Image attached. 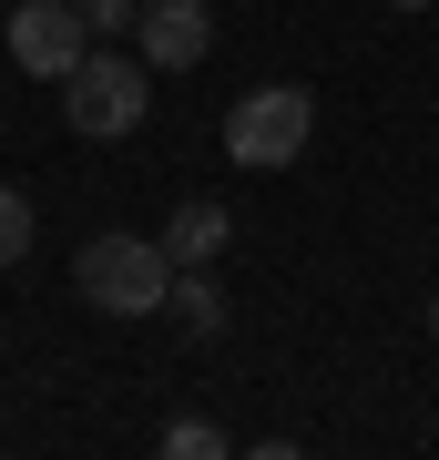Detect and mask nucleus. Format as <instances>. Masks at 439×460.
I'll return each mask as SVG.
<instances>
[{"instance_id": "f03ea898", "label": "nucleus", "mask_w": 439, "mask_h": 460, "mask_svg": "<svg viewBox=\"0 0 439 460\" xmlns=\"http://www.w3.org/2000/svg\"><path fill=\"white\" fill-rule=\"evenodd\" d=\"M72 287H82V307H102V317H154L163 307V287H174V256H163V235H92V246L72 256Z\"/></svg>"}, {"instance_id": "20e7f679", "label": "nucleus", "mask_w": 439, "mask_h": 460, "mask_svg": "<svg viewBox=\"0 0 439 460\" xmlns=\"http://www.w3.org/2000/svg\"><path fill=\"white\" fill-rule=\"evenodd\" d=\"M92 41H102V31L82 21V0H21V11H11V62L31 72V83H51V93L82 72Z\"/></svg>"}, {"instance_id": "0eeeda50", "label": "nucleus", "mask_w": 439, "mask_h": 460, "mask_svg": "<svg viewBox=\"0 0 439 460\" xmlns=\"http://www.w3.org/2000/svg\"><path fill=\"white\" fill-rule=\"evenodd\" d=\"M163 307H174V328H184V338H225V287H215V266H174Z\"/></svg>"}, {"instance_id": "f8f14e48", "label": "nucleus", "mask_w": 439, "mask_h": 460, "mask_svg": "<svg viewBox=\"0 0 439 460\" xmlns=\"http://www.w3.org/2000/svg\"><path fill=\"white\" fill-rule=\"evenodd\" d=\"M429 338H439V296H429Z\"/></svg>"}, {"instance_id": "7ed1b4c3", "label": "nucleus", "mask_w": 439, "mask_h": 460, "mask_svg": "<svg viewBox=\"0 0 439 460\" xmlns=\"http://www.w3.org/2000/svg\"><path fill=\"white\" fill-rule=\"evenodd\" d=\"M307 133H317V93L307 83H256L225 113V154L245 174H286L296 154H307Z\"/></svg>"}, {"instance_id": "6e6552de", "label": "nucleus", "mask_w": 439, "mask_h": 460, "mask_svg": "<svg viewBox=\"0 0 439 460\" xmlns=\"http://www.w3.org/2000/svg\"><path fill=\"white\" fill-rule=\"evenodd\" d=\"M163 450H174V460H225L235 440H225L215 420H163Z\"/></svg>"}, {"instance_id": "f257e3e1", "label": "nucleus", "mask_w": 439, "mask_h": 460, "mask_svg": "<svg viewBox=\"0 0 439 460\" xmlns=\"http://www.w3.org/2000/svg\"><path fill=\"white\" fill-rule=\"evenodd\" d=\"M154 113V62L144 51H82V72L62 83V123L82 133V144H123V133H144Z\"/></svg>"}, {"instance_id": "423d86ee", "label": "nucleus", "mask_w": 439, "mask_h": 460, "mask_svg": "<svg viewBox=\"0 0 439 460\" xmlns=\"http://www.w3.org/2000/svg\"><path fill=\"white\" fill-rule=\"evenodd\" d=\"M225 246H235V215L215 195H184L174 215H163V256H174V266H215Z\"/></svg>"}, {"instance_id": "9b49d317", "label": "nucleus", "mask_w": 439, "mask_h": 460, "mask_svg": "<svg viewBox=\"0 0 439 460\" xmlns=\"http://www.w3.org/2000/svg\"><path fill=\"white\" fill-rule=\"evenodd\" d=\"M389 11H429V0H389Z\"/></svg>"}, {"instance_id": "9d476101", "label": "nucleus", "mask_w": 439, "mask_h": 460, "mask_svg": "<svg viewBox=\"0 0 439 460\" xmlns=\"http://www.w3.org/2000/svg\"><path fill=\"white\" fill-rule=\"evenodd\" d=\"M133 11H144V0H82V21H92V31H133Z\"/></svg>"}, {"instance_id": "39448f33", "label": "nucleus", "mask_w": 439, "mask_h": 460, "mask_svg": "<svg viewBox=\"0 0 439 460\" xmlns=\"http://www.w3.org/2000/svg\"><path fill=\"white\" fill-rule=\"evenodd\" d=\"M133 51L163 62V72H195L215 51V11L205 0H144V11H133Z\"/></svg>"}, {"instance_id": "1a4fd4ad", "label": "nucleus", "mask_w": 439, "mask_h": 460, "mask_svg": "<svg viewBox=\"0 0 439 460\" xmlns=\"http://www.w3.org/2000/svg\"><path fill=\"white\" fill-rule=\"evenodd\" d=\"M21 256H31V195L0 184V266H21Z\"/></svg>"}]
</instances>
